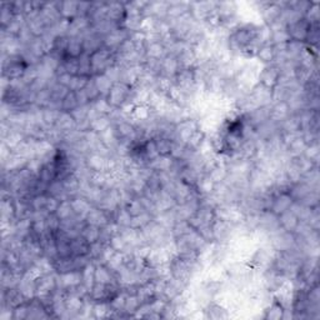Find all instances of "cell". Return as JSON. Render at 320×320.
Returning a JSON list of instances; mask_svg holds the SVG:
<instances>
[{
    "label": "cell",
    "mask_w": 320,
    "mask_h": 320,
    "mask_svg": "<svg viewBox=\"0 0 320 320\" xmlns=\"http://www.w3.org/2000/svg\"><path fill=\"white\" fill-rule=\"evenodd\" d=\"M70 201L71 206H73L74 214L81 216L83 219H85L86 215L89 214V211L94 208L93 204H91L88 199L81 195L73 196V198H70Z\"/></svg>",
    "instance_id": "obj_12"
},
{
    "label": "cell",
    "mask_w": 320,
    "mask_h": 320,
    "mask_svg": "<svg viewBox=\"0 0 320 320\" xmlns=\"http://www.w3.org/2000/svg\"><path fill=\"white\" fill-rule=\"evenodd\" d=\"M86 224H90V225H94V227L103 228L105 225H108L109 223H112V219L109 218L107 213H105L103 209H100L99 206H94L89 214L85 218Z\"/></svg>",
    "instance_id": "obj_8"
},
{
    "label": "cell",
    "mask_w": 320,
    "mask_h": 320,
    "mask_svg": "<svg viewBox=\"0 0 320 320\" xmlns=\"http://www.w3.org/2000/svg\"><path fill=\"white\" fill-rule=\"evenodd\" d=\"M25 138L26 135L24 134L23 130H18V129H13V128H11V130L9 131L8 135L1 139V143L5 144L9 149L14 150L16 146H19L23 143Z\"/></svg>",
    "instance_id": "obj_22"
},
{
    "label": "cell",
    "mask_w": 320,
    "mask_h": 320,
    "mask_svg": "<svg viewBox=\"0 0 320 320\" xmlns=\"http://www.w3.org/2000/svg\"><path fill=\"white\" fill-rule=\"evenodd\" d=\"M255 58L258 59V62L264 64V65H270V64H273L274 59H275V50H274L273 44L260 45L258 52H256Z\"/></svg>",
    "instance_id": "obj_19"
},
{
    "label": "cell",
    "mask_w": 320,
    "mask_h": 320,
    "mask_svg": "<svg viewBox=\"0 0 320 320\" xmlns=\"http://www.w3.org/2000/svg\"><path fill=\"white\" fill-rule=\"evenodd\" d=\"M26 26L34 34L35 38L43 37L48 31V29H49L47 24H45V21L43 20L42 16H40V14L33 16V18H26Z\"/></svg>",
    "instance_id": "obj_14"
},
{
    "label": "cell",
    "mask_w": 320,
    "mask_h": 320,
    "mask_svg": "<svg viewBox=\"0 0 320 320\" xmlns=\"http://www.w3.org/2000/svg\"><path fill=\"white\" fill-rule=\"evenodd\" d=\"M292 114L286 102H276L270 105V120L274 123H281Z\"/></svg>",
    "instance_id": "obj_11"
},
{
    "label": "cell",
    "mask_w": 320,
    "mask_h": 320,
    "mask_svg": "<svg viewBox=\"0 0 320 320\" xmlns=\"http://www.w3.org/2000/svg\"><path fill=\"white\" fill-rule=\"evenodd\" d=\"M125 208L128 209V211L130 213L131 216L139 215V214H141V213H144V211H146L139 196H135V198H134L133 200L130 201V203H129L127 206H125Z\"/></svg>",
    "instance_id": "obj_48"
},
{
    "label": "cell",
    "mask_w": 320,
    "mask_h": 320,
    "mask_svg": "<svg viewBox=\"0 0 320 320\" xmlns=\"http://www.w3.org/2000/svg\"><path fill=\"white\" fill-rule=\"evenodd\" d=\"M83 90H84V93L86 94V97L89 98L90 103H93L94 100H97L98 98H100V93H99V90H98L97 85H95V81H94L93 76H90L88 84H86L85 88H84Z\"/></svg>",
    "instance_id": "obj_45"
},
{
    "label": "cell",
    "mask_w": 320,
    "mask_h": 320,
    "mask_svg": "<svg viewBox=\"0 0 320 320\" xmlns=\"http://www.w3.org/2000/svg\"><path fill=\"white\" fill-rule=\"evenodd\" d=\"M298 223H299V220H298V218L295 216V214L290 210L285 211V213L279 215V225H280L281 229H284L285 232H294Z\"/></svg>",
    "instance_id": "obj_24"
},
{
    "label": "cell",
    "mask_w": 320,
    "mask_h": 320,
    "mask_svg": "<svg viewBox=\"0 0 320 320\" xmlns=\"http://www.w3.org/2000/svg\"><path fill=\"white\" fill-rule=\"evenodd\" d=\"M48 194H40V195H35L31 198L30 200V208L34 211H43L45 210V205H47Z\"/></svg>",
    "instance_id": "obj_47"
},
{
    "label": "cell",
    "mask_w": 320,
    "mask_h": 320,
    "mask_svg": "<svg viewBox=\"0 0 320 320\" xmlns=\"http://www.w3.org/2000/svg\"><path fill=\"white\" fill-rule=\"evenodd\" d=\"M94 81H95V85H97L98 90L100 93V97H105L109 94L110 89L113 86V81L108 78L105 74H100V75H94Z\"/></svg>",
    "instance_id": "obj_33"
},
{
    "label": "cell",
    "mask_w": 320,
    "mask_h": 320,
    "mask_svg": "<svg viewBox=\"0 0 320 320\" xmlns=\"http://www.w3.org/2000/svg\"><path fill=\"white\" fill-rule=\"evenodd\" d=\"M90 76H84V75H74L73 79H71L70 86H69V90L70 91H79L83 90L85 88V85L88 84Z\"/></svg>",
    "instance_id": "obj_49"
},
{
    "label": "cell",
    "mask_w": 320,
    "mask_h": 320,
    "mask_svg": "<svg viewBox=\"0 0 320 320\" xmlns=\"http://www.w3.org/2000/svg\"><path fill=\"white\" fill-rule=\"evenodd\" d=\"M154 220V215L149 211H144V213L139 214V215L133 216L130 223V227L134 228V229L141 230L143 228H145L149 223Z\"/></svg>",
    "instance_id": "obj_35"
},
{
    "label": "cell",
    "mask_w": 320,
    "mask_h": 320,
    "mask_svg": "<svg viewBox=\"0 0 320 320\" xmlns=\"http://www.w3.org/2000/svg\"><path fill=\"white\" fill-rule=\"evenodd\" d=\"M85 165L91 172H107L108 156L102 155L97 151H90L85 156Z\"/></svg>",
    "instance_id": "obj_7"
},
{
    "label": "cell",
    "mask_w": 320,
    "mask_h": 320,
    "mask_svg": "<svg viewBox=\"0 0 320 320\" xmlns=\"http://www.w3.org/2000/svg\"><path fill=\"white\" fill-rule=\"evenodd\" d=\"M62 64L66 73L71 74V75H79L78 58H66V59L63 60Z\"/></svg>",
    "instance_id": "obj_46"
},
{
    "label": "cell",
    "mask_w": 320,
    "mask_h": 320,
    "mask_svg": "<svg viewBox=\"0 0 320 320\" xmlns=\"http://www.w3.org/2000/svg\"><path fill=\"white\" fill-rule=\"evenodd\" d=\"M84 53L83 37H69L66 58H79ZM65 58V59H66Z\"/></svg>",
    "instance_id": "obj_23"
},
{
    "label": "cell",
    "mask_w": 320,
    "mask_h": 320,
    "mask_svg": "<svg viewBox=\"0 0 320 320\" xmlns=\"http://www.w3.org/2000/svg\"><path fill=\"white\" fill-rule=\"evenodd\" d=\"M70 249L73 256H88L90 244L81 235L70 240Z\"/></svg>",
    "instance_id": "obj_17"
},
{
    "label": "cell",
    "mask_w": 320,
    "mask_h": 320,
    "mask_svg": "<svg viewBox=\"0 0 320 320\" xmlns=\"http://www.w3.org/2000/svg\"><path fill=\"white\" fill-rule=\"evenodd\" d=\"M215 183L209 178L208 174H203L200 178H199L198 183L195 185L196 193L200 196L210 195V194L214 193V189H215Z\"/></svg>",
    "instance_id": "obj_21"
},
{
    "label": "cell",
    "mask_w": 320,
    "mask_h": 320,
    "mask_svg": "<svg viewBox=\"0 0 320 320\" xmlns=\"http://www.w3.org/2000/svg\"><path fill=\"white\" fill-rule=\"evenodd\" d=\"M129 37H130V31H128L127 29L120 26V28L115 29V30H113L112 33L105 35L104 47L108 48V49L117 50L118 48L120 47V44H122L124 40H127Z\"/></svg>",
    "instance_id": "obj_5"
},
{
    "label": "cell",
    "mask_w": 320,
    "mask_h": 320,
    "mask_svg": "<svg viewBox=\"0 0 320 320\" xmlns=\"http://www.w3.org/2000/svg\"><path fill=\"white\" fill-rule=\"evenodd\" d=\"M76 122L75 119L73 118V115L68 112H60L59 118H58L57 123H55L54 127L57 128L58 130L62 131L64 135L70 131L76 130Z\"/></svg>",
    "instance_id": "obj_9"
},
{
    "label": "cell",
    "mask_w": 320,
    "mask_h": 320,
    "mask_svg": "<svg viewBox=\"0 0 320 320\" xmlns=\"http://www.w3.org/2000/svg\"><path fill=\"white\" fill-rule=\"evenodd\" d=\"M290 40L289 34H288V30L286 29H283V30H276L271 31V44H284V43H288Z\"/></svg>",
    "instance_id": "obj_52"
},
{
    "label": "cell",
    "mask_w": 320,
    "mask_h": 320,
    "mask_svg": "<svg viewBox=\"0 0 320 320\" xmlns=\"http://www.w3.org/2000/svg\"><path fill=\"white\" fill-rule=\"evenodd\" d=\"M310 25H312L310 21H308L305 18H302L300 20L295 21V23L286 26V30H288L290 40H297V42L305 43L307 35L308 33H309Z\"/></svg>",
    "instance_id": "obj_4"
},
{
    "label": "cell",
    "mask_w": 320,
    "mask_h": 320,
    "mask_svg": "<svg viewBox=\"0 0 320 320\" xmlns=\"http://www.w3.org/2000/svg\"><path fill=\"white\" fill-rule=\"evenodd\" d=\"M284 314H285V308L281 305L280 302H278V300L273 297V300H271L270 304H269L268 309L265 310L264 318H265V319H281V318L284 317Z\"/></svg>",
    "instance_id": "obj_29"
},
{
    "label": "cell",
    "mask_w": 320,
    "mask_h": 320,
    "mask_svg": "<svg viewBox=\"0 0 320 320\" xmlns=\"http://www.w3.org/2000/svg\"><path fill=\"white\" fill-rule=\"evenodd\" d=\"M115 60H117V53H115V50L108 49L105 47H102L97 52L91 53L90 63L93 76L104 74L110 66L114 65Z\"/></svg>",
    "instance_id": "obj_1"
},
{
    "label": "cell",
    "mask_w": 320,
    "mask_h": 320,
    "mask_svg": "<svg viewBox=\"0 0 320 320\" xmlns=\"http://www.w3.org/2000/svg\"><path fill=\"white\" fill-rule=\"evenodd\" d=\"M76 95V99H78L79 105H88L90 104V100L89 98L86 97V94L84 93V90H79V91H74Z\"/></svg>",
    "instance_id": "obj_56"
},
{
    "label": "cell",
    "mask_w": 320,
    "mask_h": 320,
    "mask_svg": "<svg viewBox=\"0 0 320 320\" xmlns=\"http://www.w3.org/2000/svg\"><path fill=\"white\" fill-rule=\"evenodd\" d=\"M15 13L13 10V4L11 3H1L0 5V24L1 29H5L13 20Z\"/></svg>",
    "instance_id": "obj_31"
},
{
    "label": "cell",
    "mask_w": 320,
    "mask_h": 320,
    "mask_svg": "<svg viewBox=\"0 0 320 320\" xmlns=\"http://www.w3.org/2000/svg\"><path fill=\"white\" fill-rule=\"evenodd\" d=\"M173 163H174V159L170 155H159L154 160H151L149 167L154 172H169Z\"/></svg>",
    "instance_id": "obj_25"
},
{
    "label": "cell",
    "mask_w": 320,
    "mask_h": 320,
    "mask_svg": "<svg viewBox=\"0 0 320 320\" xmlns=\"http://www.w3.org/2000/svg\"><path fill=\"white\" fill-rule=\"evenodd\" d=\"M279 79H280V69L274 64H270V65H264L263 69H260L258 83L263 84L266 88L273 89L278 85Z\"/></svg>",
    "instance_id": "obj_3"
},
{
    "label": "cell",
    "mask_w": 320,
    "mask_h": 320,
    "mask_svg": "<svg viewBox=\"0 0 320 320\" xmlns=\"http://www.w3.org/2000/svg\"><path fill=\"white\" fill-rule=\"evenodd\" d=\"M62 110L54 108H43V122L48 127H54Z\"/></svg>",
    "instance_id": "obj_41"
},
{
    "label": "cell",
    "mask_w": 320,
    "mask_h": 320,
    "mask_svg": "<svg viewBox=\"0 0 320 320\" xmlns=\"http://www.w3.org/2000/svg\"><path fill=\"white\" fill-rule=\"evenodd\" d=\"M154 140H155V145L156 149H158L159 155H170L174 140H172L169 138H164V136H156Z\"/></svg>",
    "instance_id": "obj_38"
},
{
    "label": "cell",
    "mask_w": 320,
    "mask_h": 320,
    "mask_svg": "<svg viewBox=\"0 0 320 320\" xmlns=\"http://www.w3.org/2000/svg\"><path fill=\"white\" fill-rule=\"evenodd\" d=\"M209 178L213 180L215 184H220L228 177V168L225 163L218 162L208 172Z\"/></svg>",
    "instance_id": "obj_28"
},
{
    "label": "cell",
    "mask_w": 320,
    "mask_h": 320,
    "mask_svg": "<svg viewBox=\"0 0 320 320\" xmlns=\"http://www.w3.org/2000/svg\"><path fill=\"white\" fill-rule=\"evenodd\" d=\"M303 155H304L305 158L309 159V160H312V162L317 165V159L319 158V144L318 143L309 144V145L307 146V149H305Z\"/></svg>",
    "instance_id": "obj_53"
},
{
    "label": "cell",
    "mask_w": 320,
    "mask_h": 320,
    "mask_svg": "<svg viewBox=\"0 0 320 320\" xmlns=\"http://www.w3.org/2000/svg\"><path fill=\"white\" fill-rule=\"evenodd\" d=\"M109 245L113 248V249L117 250V252L128 253V250H129V247H128L127 240H125L124 237H123V235L120 234V232L115 233V234L113 235L112 238H110Z\"/></svg>",
    "instance_id": "obj_40"
},
{
    "label": "cell",
    "mask_w": 320,
    "mask_h": 320,
    "mask_svg": "<svg viewBox=\"0 0 320 320\" xmlns=\"http://www.w3.org/2000/svg\"><path fill=\"white\" fill-rule=\"evenodd\" d=\"M90 104L99 115H110V113L114 109V108L109 104V102H108V99L105 97L98 98L97 100H94Z\"/></svg>",
    "instance_id": "obj_37"
},
{
    "label": "cell",
    "mask_w": 320,
    "mask_h": 320,
    "mask_svg": "<svg viewBox=\"0 0 320 320\" xmlns=\"http://www.w3.org/2000/svg\"><path fill=\"white\" fill-rule=\"evenodd\" d=\"M118 281L117 273L108 268L105 264H97L95 266V283L110 284Z\"/></svg>",
    "instance_id": "obj_13"
},
{
    "label": "cell",
    "mask_w": 320,
    "mask_h": 320,
    "mask_svg": "<svg viewBox=\"0 0 320 320\" xmlns=\"http://www.w3.org/2000/svg\"><path fill=\"white\" fill-rule=\"evenodd\" d=\"M131 219H133V216L130 215V213L128 211V209L125 208V206H119L118 210L115 211L114 223L117 224L119 228L130 227Z\"/></svg>",
    "instance_id": "obj_32"
},
{
    "label": "cell",
    "mask_w": 320,
    "mask_h": 320,
    "mask_svg": "<svg viewBox=\"0 0 320 320\" xmlns=\"http://www.w3.org/2000/svg\"><path fill=\"white\" fill-rule=\"evenodd\" d=\"M79 1H60V15L65 20H73L78 16Z\"/></svg>",
    "instance_id": "obj_27"
},
{
    "label": "cell",
    "mask_w": 320,
    "mask_h": 320,
    "mask_svg": "<svg viewBox=\"0 0 320 320\" xmlns=\"http://www.w3.org/2000/svg\"><path fill=\"white\" fill-rule=\"evenodd\" d=\"M29 317V300L23 303V304L18 305L13 309V319L14 320H24L28 319Z\"/></svg>",
    "instance_id": "obj_51"
},
{
    "label": "cell",
    "mask_w": 320,
    "mask_h": 320,
    "mask_svg": "<svg viewBox=\"0 0 320 320\" xmlns=\"http://www.w3.org/2000/svg\"><path fill=\"white\" fill-rule=\"evenodd\" d=\"M79 107L78 99H76V95L74 91H69L66 94V97L63 99L62 102V112H68L71 113L74 109Z\"/></svg>",
    "instance_id": "obj_42"
},
{
    "label": "cell",
    "mask_w": 320,
    "mask_h": 320,
    "mask_svg": "<svg viewBox=\"0 0 320 320\" xmlns=\"http://www.w3.org/2000/svg\"><path fill=\"white\" fill-rule=\"evenodd\" d=\"M165 55H167V48H165V45L163 44L162 40L146 43V48H145V57L146 58L162 60Z\"/></svg>",
    "instance_id": "obj_18"
},
{
    "label": "cell",
    "mask_w": 320,
    "mask_h": 320,
    "mask_svg": "<svg viewBox=\"0 0 320 320\" xmlns=\"http://www.w3.org/2000/svg\"><path fill=\"white\" fill-rule=\"evenodd\" d=\"M73 76L74 75H71V74L66 73V71L64 70V71H60V73L55 74V80H57L58 84H60V85L65 86V88L69 89Z\"/></svg>",
    "instance_id": "obj_54"
},
{
    "label": "cell",
    "mask_w": 320,
    "mask_h": 320,
    "mask_svg": "<svg viewBox=\"0 0 320 320\" xmlns=\"http://www.w3.org/2000/svg\"><path fill=\"white\" fill-rule=\"evenodd\" d=\"M293 203H294V200H293V198L288 192H285V193H278L276 195H274L273 203H271V206L269 210L273 211L275 215L279 216L280 214L289 210Z\"/></svg>",
    "instance_id": "obj_6"
},
{
    "label": "cell",
    "mask_w": 320,
    "mask_h": 320,
    "mask_svg": "<svg viewBox=\"0 0 320 320\" xmlns=\"http://www.w3.org/2000/svg\"><path fill=\"white\" fill-rule=\"evenodd\" d=\"M28 49L30 50V52L38 58V59H42V58L47 54V50H45L44 43H43L42 37L35 38V39L33 40V43H31V44L28 47Z\"/></svg>",
    "instance_id": "obj_44"
},
{
    "label": "cell",
    "mask_w": 320,
    "mask_h": 320,
    "mask_svg": "<svg viewBox=\"0 0 320 320\" xmlns=\"http://www.w3.org/2000/svg\"><path fill=\"white\" fill-rule=\"evenodd\" d=\"M59 204H60V200L57 198V196L48 195L47 205H45V211H47L48 214H55V211H57Z\"/></svg>",
    "instance_id": "obj_55"
},
{
    "label": "cell",
    "mask_w": 320,
    "mask_h": 320,
    "mask_svg": "<svg viewBox=\"0 0 320 320\" xmlns=\"http://www.w3.org/2000/svg\"><path fill=\"white\" fill-rule=\"evenodd\" d=\"M113 125L112 119H110L109 115H99L94 120L90 122V129L89 130H93L95 133L100 134L104 130H107L108 128H110Z\"/></svg>",
    "instance_id": "obj_30"
},
{
    "label": "cell",
    "mask_w": 320,
    "mask_h": 320,
    "mask_svg": "<svg viewBox=\"0 0 320 320\" xmlns=\"http://www.w3.org/2000/svg\"><path fill=\"white\" fill-rule=\"evenodd\" d=\"M248 95L259 108L270 107L273 104V89L266 88L260 83L255 84Z\"/></svg>",
    "instance_id": "obj_2"
},
{
    "label": "cell",
    "mask_w": 320,
    "mask_h": 320,
    "mask_svg": "<svg viewBox=\"0 0 320 320\" xmlns=\"http://www.w3.org/2000/svg\"><path fill=\"white\" fill-rule=\"evenodd\" d=\"M81 237L89 243V244H93V243L99 242L100 239V228L94 227V225H90V224H85L81 230Z\"/></svg>",
    "instance_id": "obj_34"
},
{
    "label": "cell",
    "mask_w": 320,
    "mask_h": 320,
    "mask_svg": "<svg viewBox=\"0 0 320 320\" xmlns=\"http://www.w3.org/2000/svg\"><path fill=\"white\" fill-rule=\"evenodd\" d=\"M204 312H205V318H210V319H225L229 317L227 309L215 302L208 303Z\"/></svg>",
    "instance_id": "obj_26"
},
{
    "label": "cell",
    "mask_w": 320,
    "mask_h": 320,
    "mask_svg": "<svg viewBox=\"0 0 320 320\" xmlns=\"http://www.w3.org/2000/svg\"><path fill=\"white\" fill-rule=\"evenodd\" d=\"M127 11H125V3H108L107 9V19H109L113 23H117L118 25H122L124 20Z\"/></svg>",
    "instance_id": "obj_10"
},
{
    "label": "cell",
    "mask_w": 320,
    "mask_h": 320,
    "mask_svg": "<svg viewBox=\"0 0 320 320\" xmlns=\"http://www.w3.org/2000/svg\"><path fill=\"white\" fill-rule=\"evenodd\" d=\"M55 215L60 219V220H65V219L71 218L74 215L73 206H71L70 199H65V200H60L59 206H58Z\"/></svg>",
    "instance_id": "obj_36"
},
{
    "label": "cell",
    "mask_w": 320,
    "mask_h": 320,
    "mask_svg": "<svg viewBox=\"0 0 320 320\" xmlns=\"http://www.w3.org/2000/svg\"><path fill=\"white\" fill-rule=\"evenodd\" d=\"M34 39H35L34 34H33V33L29 30V28L26 25L21 29V31L19 33V35H18V40H19V43L21 44V47H29V45L33 43V40Z\"/></svg>",
    "instance_id": "obj_50"
},
{
    "label": "cell",
    "mask_w": 320,
    "mask_h": 320,
    "mask_svg": "<svg viewBox=\"0 0 320 320\" xmlns=\"http://www.w3.org/2000/svg\"><path fill=\"white\" fill-rule=\"evenodd\" d=\"M168 3H169V8H168L167 18L170 20H177L190 11L189 1H168Z\"/></svg>",
    "instance_id": "obj_15"
},
{
    "label": "cell",
    "mask_w": 320,
    "mask_h": 320,
    "mask_svg": "<svg viewBox=\"0 0 320 320\" xmlns=\"http://www.w3.org/2000/svg\"><path fill=\"white\" fill-rule=\"evenodd\" d=\"M180 70L179 62L177 57L173 55H165L162 59V75L174 78L178 71Z\"/></svg>",
    "instance_id": "obj_16"
},
{
    "label": "cell",
    "mask_w": 320,
    "mask_h": 320,
    "mask_svg": "<svg viewBox=\"0 0 320 320\" xmlns=\"http://www.w3.org/2000/svg\"><path fill=\"white\" fill-rule=\"evenodd\" d=\"M95 266L97 264L94 261H89L83 269H81V284L86 286V289L90 293L91 288L95 284Z\"/></svg>",
    "instance_id": "obj_20"
},
{
    "label": "cell",
    "mask_w": 320,
    "mask_h": 320,
    "mask_svg": "<svg viewBox=\"0 0 320 320\" xmlns=\"http://www.w3.org/2000/svg\"><path fill=\"white\" fill-rule=\"evenodd\" d=\"M78 62H79V75L93 76V74H91L90 54H88V53H83V54L78 58Z\"/></svg>",
    "instance_id": "obj_39"
},
{
    "label": "cell",
    "mask_w": 320,
    "mask_h": 320,
    "mask_svg": "<svg viewBox=\"0 0 320 320\" xmlns=\"http://www.w3.org/2000/svg\"><path fill=\"white\" fill-rule=\"evenodd\" d=\"M320 39V30H319V21L317 23H312L309 29V33L307 35V39H305V44L309 45V47H315V45L319 43Z\"/></svg>",
    "instance_id": "obj_43"
}]
</instances>
